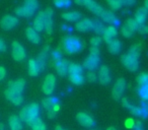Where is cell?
I'll list each match as a JSON object with an SVG mask.
<instances>
[{
    "label": "cell",
    "mask_w": 148,
    "mask_h": 130,
    "mask_svg": "<svg viewBox=\"0 0 148 130\" xmlns=\"http://www.w3.org/2000/svg\"><path fill=\"white\" fill-rule=\"evenodd\" d=\"M141 48L142 45L140 43L134 44L130 48L129 51L121 57V61L123 65L132 72H135L139 68V56Z\"/></svg>",
    "instance_id": "cell-1"
},
{
    "label": "cell",
    "mask_w": 148,
    "mask_h": 130,
    "mask_svg": "<svg viewBox=\"0 0 148 130\" xmlns=\"http://www.w3.org/2000/svg\"><path fill=\"white\" fill-rule=\"evenodd\" d=\"M40 114V106L37 103H32L29 105H27L21 110L19 112V119L21 122H25L27 125L31 126L36 120L39 118Z\"/></svg>",
    "instance_id": "cell-2"
},
{
    "label": "cell",
    "mask_w": 148,
    "mask_h": 130,
    "mask_svg": "<svg viewBox=\"0 0 148 130\" xmlns=\"http://www.w3.org/2000/svg\"><path fill=\"white\" fill-rule=\"evenodd\" d=\"M83 48V44L77 37L66 36L63 39V49L67 54H74L80 52Z\"/></svg>",
    "instance_id": "cell-3"
},
{
    "label": "cell",
    "mask_w": 148,
    "mask_h": 130,
    "mask_svg": "<svg viewBox=\"0 0 148 130\" xmlns=\"http://www.w3.org/2000/svg\"><path fill=\"white\" fill-rule=\"evenodd\" d=\"M122 105H123V107L127 108V109L130 111V113L133 114L134 116L142 117V118L148 117V116L145 114V112L143 111L141 106H134L133 104L130 103L129 100H128L127 98H123V99H122Z\"/></svg>",
    "instance_id": "cell-4"
},
{
    "label": "cell",
    "mask_w": 148,
    "mask_h": 130,
    "mask_svg": "<svg viewBox=\"0 0 148 130\" xmlns=\"http://www.w3.org/2000/svg\"><path fill=\"white\" fill-rule=\"evenodd\" d=\"M99 63H101V58L99 55H92L89 54L85 60L83 61L82 67H84L85 69H87L88 71H93L99 67Z\"/></svg>",
    "instance_id": "cell-5"
},
{
    "label": "cell",
    "mask_w": 148,
    "mask_h": 130,
    "mask_svg": "<svg viewBox=\"0 0 148 130\" xmlns=\"http://www.w3.org/2000/svg\"><path fill=\"white\" fill-rule=\"evenodd\" d=\"M56 87V77L54 74H48L47 76L45 77V80H44L43 87H42V89H43V93L47 96H50L53 94L54 89H55Z\"/></svg>",
    "instance_id": "cell-6"
},
{
    "label": "cell",
    "mask_w": 148,
    "mask_h": 130,
    "mask_svg": "<svg viewBox=\"0 0 148 130\" xmlns=\"http://www.w3.org/2000/svg\"><path fill=\"white\" fill-rule=\"evenodd\" d=\"M126 89V80L124 78H119L116 83L114 85L113 91H112V95L115 100H119L123 97L124 91Z\"/></svg>",
    "instance_id": "cell-7"
},
{
    "label": "cell",
    "mask_w": 148,
    "mask_h": 130,
    "mask_svg": "<svg viewBox=\"0 0 148 130\" xmlns=\"http://www.w3.org/2000/svg\"><path fill=\"white\" fill-rule=\"evenodd\" d=\"M25 50L18 42L14 41L12 43V58L15 61H23L25 59Z\"/></svg>",
    "instance_id": "cell-8"
},
{
    "label": "cell",
    "mask_w": 148,
    "mask_h": 130,
    "mask_svg": "<svg viewBox=\"0 0 148 130\" xmlns=\"http://www.w3.org/2000/svg\"><path fill=\"white\" fill-rule=\"evenodd\" d=\"M76 119L79 122V124L84 127L87 128H92L95 125V121L91 116H89L88 114L84 113V112H79L76 115Z\"/></svg>",
    "instance_id": "cell-9"
},
{
    "label": "cell",
    "mask_w": 148,
    "mask_h": 130,
    "mask_svg": "<svg viewBox=\"0 0 148 130\" xmlns=\"http://www.w3.org/2000/svg\"><path fill=\"white\" fill-rule=\"evenodd\" d=\"M4 95H5V98H6L8 101H10L12 104H14L15 106H19L23 103V95L12 91V89H8V87H7V89L4 91Z\"/></svg>",
    "instance_id": "cell-10"
},
{
    "label": "cell",
    "mask_w": 148,
    "mask_h": 130,
    "mask_svg": "<svg viewBox=\"0 0 148 130\" xmlns=\"http://www.w3.org/2000/svg\"><path fill=\"white\" fill-rule=\"evenodd\" d=\"M97 79H99V83L101 85H109L111 83V72H110V69L108 66L103 65V66L99 67V73H97Z\"/></svg>",
    "instance_id": "cell-11"
},
{
    "label": "cell",
    "mask_w": 148,
    "mask_h": 130,
    "mask_svg": "<svg viewBox=\"0 0 148 130\" xmlns=\"http://www.w3.org/2000/svg\"><path fill=\"white\" fill-rule=\"evenodd\" d=\"M18 23V19L15 17H12V15H5L3 17V19L0 21V25L3 30H11L13 28H15Z\"/></svg>",
    "instance_id": "cell-12"
},
{
    "label": "cell",
    "mask_w": 148,
    "mask_h": 130,
    "mask_svg": "<svg viewBox=\"0 0 148 130\" xmlns=\"http://www.w3.org/2000/svg\"><path fill=\"white\" fill-rule=\"evenodd\" d=\"M42 105L43 108L46 109L47 111L49 110H56V111H59L60 106H59V99L56 97H48L46 99H44L42 101Z\"/></svg>",
    "instance_id": "cell-13"
},
{
    "label": "cell",
    "mask_w": 148,
    "mask_h": 130,
    "mask_svg": "<svg viewBox=\"0 0 148 130\" xmlns=\"http://www.w3.org/2000/svg\"><path fill=\"white\" fill-rule=\"evenodd\" d=\"M99 17H101L103 23H109L110 25H114V27H115V25H119V19H117V17H116V14L113 11L105 10V9H103V11L101 12Z\"/></svg>",
    "instance_id": "cell-14"
},
{
    "label": "cell",
    "mask_w": 148,
    "mask_h": 130,
    "mask_svg": "<svg viewBox=\"0 0 148 130\" xmlns=\"http://www.w3.org/2000/svg\"><path fill=\"white\" fill-rule=\"evenodd\" d=\"M55 69L57 73L60 76H65L68 74V66H69V62L66 59H60L54 62Z\"/></svg>",
    "instance_id": "cell-15"
},
{
    "label": "cell",
    "mask_w": 148,
    "mask_h": 130,
    "mask_svg": "<svg viewBox=\"0 0 148 130\" xmlns=\"http://www.w3.org/2000/svg\"><path fill=\"white\" fill-rule=\"evenodd\" d=\"M75 29L81 33H86L92 30V21L89 19H81L75 25Z\"/></svg>",
    "instance_id": "cell-16"
},
{
    "label": "cell",
    "mask_w": 148,
    "mask_h": 130,
    "mask_svg": "<svg viewBox=\"0 0 148 130\" xmlns=\"http://www.w3.org/2000/svg\"><path fill=\"white\" fill-rule=\"evenodd\" d=\"M103 40H105L106 43L109 45L118 35L117 28L114 27V25H108L105 28V31H103Z\"/></svg>",
    "instance_id": "cell-17"
},
{
    "label": "cell",
    "mask_w": 148,
    "mask_h": 130,
    "mask_svg": "<svg viewBox=\"0 0 148 130\" xmlns=\"http://www.w3.org/2000/svg\"><path fill=\"white\" fill-rule=\"evenodd\" d=\"M148 19V11L145 7H140L136 10L135 14H134V19L137 21L139 25H145L146 21Z\"/></svg>",
    "instance_id": "cell-18"
},
{
    "label": "cell",
    "mask_w": 148,
    "mask_h": 130,
    "mask_svg": "<svg viewBox=\"0 0 148 130\" xmlns=\"http://www.w3.org/2000/svg\"><path fill=\"white\" fill-rule=\"evenodd\" d=\"M34 30L38 33L45 30V13L44 11H40L34 21Z\"/></svg>",
    "instance_id": "cell-19"
},
{
    "label": "cell",
    "mask_w": 148,
    "mask_h": 130,
    "mask_svg": "<svg viewBox=\"0 0 148 130\" xmlns=\"http://www.w3.org/2000/svg\"><path fill=\"white\" fill-rule=\"evenodd\" d=\"M45 31L48 34H51L53 31V9L52 8H47L45 11Z\"/></svg>",
    "instance_id": "cell-20"
},
{
    "label": "cell",
    "mask_w": 148,
    "mask_h": 130,
    "mask_svg": "<svg viewBox=\"0 0 148 130\" xmlns=\"http://www.w3.org/2000/svg\"><path fill=\"white\" fill-rule=\"evenodd\" d=\"M49 52H50V47L49 46H45V47L43 48V50H42V52L39 54V56L37 57V59H36V61L38 62V64H39V66L41 67L42 70H43L46 66V62H47Z\"/></svg>",
    "instance_id": "cell-21"
},
{
    "label": "cell",
    "mask_w": 148,
    "mask_h": 130,
    "mask_svg": "<svg viewBox=\"0 0 148 130\" xmlns=\"http://www.w3.org/2000/svg\"><path fill=\"white\" fill-rule=\"evenodd\" d=\"M25 87V80L23 78H18L14 81H9L8 83V89H12V91L19 94H23Z\"/></svg>",
    "instance_id": "cell-22"
},
{
    "label": "cell",
    "mask_w": 148,
    "mask_h": 130,
    "mask_svg": "<svg viewBox=\"0 0 148 130\" xmlns=\"http://www.w3.org/2000/svg\"><path fill=\"white\" fill-rule=\"evenodd\" d=\"M8 124L10 130H23V122L18 116L11 115L8 119Z\"/></svg>",
    "instance_id": "cell-23"
},
{
    "label": "cell",
    "mask_w": 148,
    "mask_h": 130,
    "mask_svg": "<svg viewBox=\"0 0 148 130\" xmlns=\"http://www.w3.org/2000/svg\"><path fill=\"white\" fill-rule=\"evenodd\" d=\"M36 11L34 9L29 8V7L25 6V5H23L21 7H17L15 9V14L17 17H31L35 14Z\"/></svg>",
    "instance_id": "cell-24"
},
{
    "label": "cell",
    "mask_w": 148,
    "mask_h": 130,
    "mask_svg": "<svg viewBox=\"0 0 148 130\" xmlns=\"http://www.w3.org/2000/svg\"><path fill=\"white\" fill-rule=\"evenodd\" d=\"M25 35H27V39L34 44H39L40 41H41V37H40L39 33L36 32L34 28H27V31H25Z\"/></svg>",
    "instance_id": "cell-25"
},
{
    "label": "cell",
    "mask_w": 148,
    "mask_h": 130,
    "mask_svg": "<svg viewBox=\"0 0 148 130\" xmlns=\"http://www.w3.org/2000/svg\"><path fill=\"white\" fill-rule=\"evenodd\" d=\"M41 67L39 66L38 62L36 59H31L29 61V74L31 76H38L39 73L41 72Z\"/></svg>",
    "instance_id": "cell-26"
},
{
    "label": "cell",
    "mask_w": 148,
    "mask_h": 130,
    "mask_svg": "<svg viewBox=\"0 0 148 130\" xmlns=\"http://www.w3.org/2000/svg\"><path fill=\"white\" fill-rule=\"evenodd\" d=\"M86 7L88 8L89 11H91L92 13H95L97 17H101V12L103 11V8L97 2V1H93V0H90L88 3L86 4Z\"/></svg>",
    "instance_id": "cell-27"
},
{
    "label": "cell",
    "mask_w": 148,
    "mask_h": 130,
    "mask_svg": "<svg viewBox=\"0 0 148 130\" xmlns=\"http://www.w3.org/2000/svg\"><path fill=\"white\" fill-rule=\"evenodd\" d=\"M62 17L67 21H78L81 19V14L78 11H67L62 13Z\"/></svg>",
    "instance_id": "cell-28"
},
{
    "label": "cell",
    "mask_w": 148,
    "mask_h": 130,
    "mask_svg": "<svg viewBox=\"0 0 148 130\" xmlns=\"http://www.w3.org/2000/svg\"><path fill=\"white\" fill-rule=\"evenodd\" d=\"M68 73L69 74H83V67L77 63H69Z\"/></svg>",
    "instance_id": "cell-29"
},
{
    "label": "cell",
    "mask_w": 148,
    "mask_h": 130,
    "mask_svg": "<svg viewBox=\"0 0 148 130\" xmlns=\"http://www.w3.org/2000/svg\"><path fill=\"white\" fill-rule=\"evenodd\" d=\"M122 49V44L118 39H114L111 43L109 44V51L112 54H118Z\"/></svg>",
    "instance_id": "cell-30"
},
{
    "label": "cell",
    "mask_w": 148,
    "mask_h": 130,
    "mask_svg": "<svg viewBox=\"0 0 148 130\" xmlns=\"http://www.w3.org/2000/svg\"><path fill=\"white\" fill-rule=\"evenodd\" d=\"M105 25H103V23L99 19H95L92 21V30L95 31V34L99 35V34H103V31H105Z\"/></svg>",
    "instance_id": "cell-31"
},
{
    "label": "cell",
    "mask_w": 148,
    "mask_h": 130,
    "mask_svg": "<svg viewBox=\"0 0 148 130\" xmlns=\"http://www.w3.org/2000/svg\"><path fill=\"white\" fill-rule=\"evenodd\" d=\"M69 80L75 85H81L84 83L83 74H69Z\"/></svg>",
    "instance_id": "cell-32"
},
{
    "label": "cell",
    "mask_w": 148,
    "mask_h": 130,
    "mask_svg": "<svg viewBox=\"0 0 148 130\" xmlns=\"http://www.w3.org/2000/svg\"><path fill=\"white\" fill-rule=\"evenodd\" d=\"M124 25H125L126 28H128L132 33H135V32H137L138 29H139V25H138L137 21L134 19H128Z\"/></svg>",
    "instance_id": "cell-33"
},
{
    "label": "cell",
    "mask_w": 148,
    "mask_h": 130,
    "mask_svg": "<svg viewBox=\"0 0 148 130\" xmlns=\"http://www.w3.org/2000/svg\"><path fill=\"white\" fill-rule=\"evenodd\" d=\"M31 127H32V130H47V126H46V124L44 123L43 120L40 117L32 124Z\"/></svg>",
    "instance_id": "cell-34"
},
{
    "label": "cell",
    "mask_w": 148,
    "mask_h": 130,
    "mask_svg": "<svg viewBox=\"0 0 148 130\" xmlns=\"http://www.w3.org/2000/svg\"><path fill=\"white\" fill-rule=\"evenodd\" d=\"M137 83L139 87H143V85H148V73L141 72L137 76Z\"/></svg>",
    "instance_id": "cell-35"
},
{
    "label": "cell",
    "mask_w": 148,
    "mask_h": 130,
    "mask_svg": "<svg viewBox=\"0 0 148 130\" xmlns=\"http://www.w3.org/2000/svg\"><path fill=\"white\" fill-rule=\"evenodd\" d=\"M138 95L143 101H148V85L138 87Z\"/></svg>",
    "instance_id": "cell-36"
},
{
    "label": "cell",
    "mask_w": 148,
    "mask_h": 130,
    "mask_svg": "<svg viewBox=\"0 0 148 130\" xmlns=\"http://www.w3.org/2000/svg\"><path fill=\"white\" fill-rule=\"evenodd\" d=\"M107 2H108V4H109V6L111 7L112 9H114V10L120 9L123 6L121 0H107Z\"/></svg>",
    "instance_id": "cell-37"
},
{
    "label": "cell",
    "mask_w": 148,
    "mask_h": 130,
    "mask_svg": "<svg viewBox=\"0 0 148 130\" xmlns=\"http://www.w3.org/2000/svg\"><path fill=\"white\" fill-rule=\"evenodd\" d=\"M54 4L59 8H66L71 5L70 0H54Z\"/></svg>",
    "instance_id": "cell-38"
},
{
    "label": "cell",
    "mask_w": 148,
    "mask_h": 130,
    "mask_svg": "<svg viewBox=\"0 0 148 130\" xmlns=\"http://www.w3.org/2000/svg\"><path fill=\"white\" fill-rule=\"evenodd\" d=\"M25 6L29 7V8L34 9V10H37L38 7H39V2H38V0H25Z\"/></svg>",
    "instance_id": "cell-39"
},
{
    "label": "cell",
    "mask_w": 148,
    "mask_h": 130,
    "mask_svg": "<svg viewBox=\"0 0 148 130\" xmlns=\"http://www.w3.org/2000/svg\"><path fill=\"white\" fill-rule=\"evenodd\" d=\"M85 79L89 83H95V81L97 80V74L95 71H88L85 75Z\"/></svg>",
    "instance_id": "cell-40"
},
{
    "label": "cell",
    "mask_w": 148,
    "mask_h": 130,
    "mask_svg": "<svg viewBox=\"0 0 148 130\" xmlns=\"http://www.w3.org/2000/svg\"><path fill=\"white\" fill-rule=\"evenodd\" d=\"M51 57L52 59H53V61H57V60H60L62 59V53H61V50H60V48H57L56 50H54V51H52L51 53Z\"/></svg>",
    "instance_id": "cell-41"
},
{
    "label": "cell",
    "mask_w": 148,
    "mask_h": 130,
    "mask_svg": "<svg viewBox=\"0 0 148 130\" xmlns=\"http://www.w3.org/2000/svg\"><path fill=\"white\" fill-rule=\"evenodd\" d=\"M101 42H103V39H101V37H99V36H95V37L91 38L90 39L91 47H97L99 48V46L101 44Z\"/></svg>",
    "instance_id": "cell-42"
},
{
    "label": "cell",
    "mask_w": 148,
    "mask_h": 130,
    "mask_svg": "<svg viewBox=\"0 0 148 130\" xmlns=\"http://www.w3.org/2000/svg\"><path fill=\"white\" fill-rule=\"evenodd\" d=\"M121 34L125 38H131L132 36H133L134 33H132V32L130 31V30L128 29V28H126L125 25H123V27L121 28Z\"/></svg>",
    "instance_id": "cell-43"
},
{
    "label": "cell",
    "mask_w": 148,
    "mask_h": 130,
    "mask_svg": "<svg viewBox=\"0 0 148 130\" xmlns=\"http://www.w3.org/2000/svg\"><path fill=\"white\" fill-rule=\"evenodd\" d=\"M138 32H139V33L141 34V35H143V36L148 35V25H139V29H138Z\"/></svg>",
    "instance_id": "cell-44"
},
{
    "label": "cell",
    "mask_w": 148,
    "mask_h": 130,
    "mask_svg": "<svg viewBox=\"0 0 148 130\" xmlns=\"http://www.w3.org/2000/svg\"><path fill=\"white\" fill-rule=\"evenodd\" d=\"M135 1L136 0H121L122 4L125 5V6H132V5L135 4Z\"/></svg>",
    "instance_id": "cell-45"
},
{
    "label": "cell",
    "mask_w": 148,
    "mask_h": 130,
    "mask_svg": "<svg viewBox=\"0 0 148 130\" xmlns=\"http://www.w3.org/2000/svg\"><path fill=\"white\" fill-rule=\"evenodd\" d=\"M125 125H126V127H128V128H134V126H135V121L130 118V119H128L127 121H126Z\"/></svg>",
    "instance_id": "cell-46"
},
{
    "label": "cell",
    "mask_w": 148,
    "mask_h": 130,
    "mask_svg": "<svg viewBox=\"0 0 148 130\" xmlns=\"http://www.w3.org/2000/svg\"><path fill=\"white\" fill-rule=\"evenodd\" d=\"M141 107L143 109V111L145 112V114L148 116V101H143L141 104Z\"/></svg>",
    "instance_id": "cell-47"
},
{
    "label": "cell",
    "mask_w": 148,
    "mask_h": 130,
    "mask_svg": "<svg viewBox=\"0 0 148 130\" xmlns=\"http://www.w3.org/2000/svg\"><path fill=\"white\" fill-rule=\"evenodd\" d=\"M6 51V44L0 38V52H5Z\"/></svg>",
    "instance_id": "cell-48"
},
{
    "label": "cell",
    "mask_w": 148,
    "mask_h": 130,
    "mask_svg": "<svg viewBox=\"0 0 148 130\" xmlns=\"http://www.w3.org/2000/svg\"><path fill=\"white\" fill-rule=\"evenodd\" d=\"M89 54H92V55H99V50L97 47H91Z\"/></svg>",
    "instance_id": "cell-49"
},
{
    "label": "cell",
    "mask_w": 148,
    "mask_h": 130,
    "mask_svg": "<svg viewBox=\"0 0 148 130\" xmlns=\"http://www.w3.org/2000/svg\"><path fill=\"white\" fill-rule=\"evenodd\" d=\"M6 75V70L4 67H0V80H2Z\"/></svg>",
    "instance_id": "cell-50"
},
{
    "label": "cell",
    "mask_w": 148,
    "mask_h": 130,
    "mask_svg": "<svg viewBox=\"0 0 148 130\" xmlns=\"http://www.w3.org/2000/svg\"><path fill=\"white\" fill-rule=\"evenodd\" d=\"M76 4H79V5H86L87 3L90 1V0H74Z\"/></svg>",
    "instance_id": "cell-51"
},
{
    "label": "cell",
    "mask_w": 148,
    "mask_h": 130,
    "mask_svg": "<svg viewBox=\"0 0 148 130\" xmlns=\"http://www.w3.org/2000/svg\"><path fill=\"white\" fill-rule=\"evenodd\" d=\"M62 30L63 31H65L66 33H71V31H72V29H71V27H69V25H62Z\"/></svg>",
    "instance_id": "cell-52"
},
{
    "label": "cell",
    "mask_w": 148,
    "mask_h": 130,
    "mask_svg": "<svg viewBox=\"0 0 148 130\" xmlns=\"http://www.w3.org/2000/svg\"><path fill=\"white\" fill-rule=\"evenodd\" d=\"M144 7H145L148 11V0H145V1H144Z\"/></svg>",
    "instance_id": "cell-53"
},
{
    "label": "cell",
    "mask_w": 148,
    "mask_h": 130,
    "mask_svg": "<svg viewBox=\"0 0 148 130\" xmlns=\"http://www.w3.org/2000/svg\"><path fill=\"white\" fill-rule=\"evenodd\" d=\"M4 129H5V125L1 123V124H0V130H4Z\"/></svg>",
    "instance_id": "cell-54"
},
{
    "label": "cell",
    "mask_w": 148,
    "mask_h": 130,
    "mask_svg": "<svg viewBox=\"0 0 148 130\" xmlns=\"http://www.w3.org/2000/svg\"><path fill=\"white\" fill-rule=\"evenodd\" d=\"M129 13H130V11L128 10V9H126V10L123 11V14H129Z\"/></svg>",
    "instance_id": "cell-55"
},
{
    "label": "cell",
    "mask_w": 148,
    "mask_h": 130,
    "mask_svg": "<svg viewBox=\"0 0 148 130\" xmlns=\"http://www.w3.org/2000/svg\"><path fill=\"white\" fill-rule=\"evenodd\" d=\"M56 130H65V129L62 128V127H60V126H57V127H56Z\"/></svg>",
    "instance_id": "cell-56"
},
{
    "label": "cell",
    "mask_w": 148,
    "mask_h": 130,
    "mask_svg": "<svg viewBox=\"0 0 148 130\" xmlns=\"http://www.w3.org/2000/svg\"><path fill=\"white\" fill-rule=\"evenodd\" d=\"M107 130H116V129H115V128H114V127H109Z\"/></svg>",
    "instance_id": "cell-57"
},
{
    "label": "cell",
    "mask_w": 148,
    "mask_h": 130,
    "mask_svg": "<svg viewBox=\"0 0 148 130\" xmlns=\"http://www.w3.org/2000/svg\"><path fill=\"white\" fill-rule=\"evenodd\" d=\"M134 130H143V128H142V129H134Z\"/></svg>",
    "instance_id": "cell-58"
},
{
    "label": "cell",
    "mask_w": 148,
    "mask_h": 130,
    "mask_svg": "<svg viewBox=\"0 0 148 130\" xmlns=\"http://www.w3.org/2000/svg\"><path fill=\"white\" fill-rule=\"evenodd\" d=\"M93 130H95V129H93Z\"/></svg>",
    "instance_id": "cell-59"
}]
</instances>
